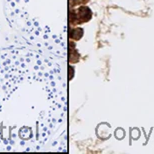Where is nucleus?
I'll return each mask as SVG.
<instances>
[{
  "instance_id": "f257e3e1",
  "label": "nucleus",
  "mask_w": 154,
  "mask_h": 154,
  "mask_svg": "<svg viewBox=\"0 0 154 154\" xmlns=\"http://www.w3.org/2000/svg\"><path fill=\"white\" fill-rule=\"evenodd\" d=\"M60 68L33 47L0 49V152L40 151L64 109Z\"/></svg>"
},
{
  "instance_id": "f03ea898",
  "label": "nucleus",
  "mask_w": 154,
  "mask_h": 154,
  "mask_svg": "<svg viewBox=\"0 0 154 154\" xmlns=\"http://www.w3.org/2000/svg\"><path fill=\"white\" fill-rule=\"evenodd\" d=\"M46 0H4V13L9 24L40 51L58 53L62 39L47 18Z\"/></svg>"
}]
</instances>
